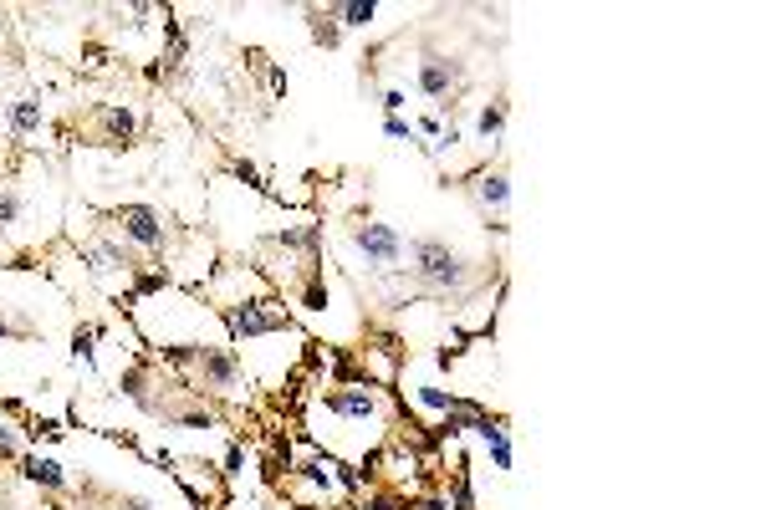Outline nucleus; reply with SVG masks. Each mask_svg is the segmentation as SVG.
Returning a JSON list of instances; mask_svg holds the SVG:
<instances>
[{
    "label": "nucleus",
    "mask_w": 766,
    "mask_h": 510,
    "mask_svg": "<svg viewBox=\"0 0 766 510\" xmlns=\"http://www.w3.org/2000/svg\"><path fill=\"white\" fill-rule=\"evenodd\" d=\"M404 250H409V261H415V276L430 286V291H445V296H450V291H465V286H470V261L455 255L445 240H409Z\"/></svg>",
    "instance_id": "1"
},
{
    "label": "nucleus",
    "mask_w": 766,
    "mask_h": 510,
    "mask_svg": "<svg viewBox=\"0 0 766 510\" xmlns=\"http://www.w3.org/2000/svg\"><path fill=\"white\" fill-rule=\"evenodd\" d=\"M164 357H169V363H179V367H194V373L205 378V388H220V393L241 388V363H235V352H230V347L179 342V347H164Z\"/></svg>",
    "instance_id": "2"
},
{
    "label": "nucleus",
    "mask_w": 766,
    "mask_h": 510,
    "mask_svg": "<svg viewBox=\"0 0 766 510\" xmlns=\"http://www.w3.org/2000/svg\"><path fill=\"white\" fill-rule=\"evenodd\" d=\"M352 245L368 255L373 271H394L399 261H404V240L394 235V224H378V220H352L348 224Z\"/></svg>",
    "instance_id": "3"
},
{
    "label": "nucleus",
    "mask_w": 766,
    "mask_h": 510,
    "mask_svg": "<svg viewBox=\"0 0 766 510\" xmlns=\"http://www.w3.org/2000/svg\"><path fill=\"white\" fill-rule=\"evenodd\" d=\"M460 82H465V61L450 57V51H424V61H419V92L435 98V107H445L455 98Z\"/></svg>",
    "instance_id": "4"
},
{
    "label": "nucleus",
    "mask_w": 766,
    "mask_h": 510,
    "mask_svg": "<svg viewBox=\"0 0 766 510\" xmlns=\"http://www.w3.org/2000/svg\"><path fill=\"white\" fill-rule=\"evenodd\" d=\"M225 326L230 337H271V332H291V317L271 302H241L225 306Z\"/></svg>",
    "instance_id": "5"
},
{
    "label": "nucleus",
    "mask_w": 766,
    "mask_h": 510,
    "mask_svg": "<svg viewBox=\"0 0 766 510\" xmlns=\"http://www.w3.org/2000/svg\"><path fill=\"white\" fill-rule=\"evenodd\" d=\"M113 220L123 224V240L144 245V250H164V245H169L164 220H159V209H148V204H118V209H113Z\"/></svg>",
    "instance_id": "6"
},
{
    "label": "nucleus",
    "mask_w": 766,
    "mask_h": 510,
    "mask_svg": "<svg viewBox=\"0 0 766 510\" xmlns=\"http://www.w3.org/2000/svg\"><path fill=\"white\" fill-rule=\"evenodd\" d=\"M133 133H138V113L133 107H98V143H107V148H128L133 143Z\"/></svg>",
    "instance_id": "7"
},
{
    "label": "nucleus",
    "mask_w": 766,
    "mask_h": 510,
    "mask_svg": "<svg viewBox=\"0 0 766 510\" xmlns=\"http://www.w3.org/2000/svg\"><path fill=\"white\" fill-rule=\"evenodd\" d=\"M322 404H328V413H343V419H373L378 413V398L368 388H332V393H322Z\"/></svg>",
    "instance_id": "8"
},
{
    "label": "nucleus",
    "mask_w": 766,
    "mask_h": 510,
    "mask_svg": "<svg viewBox=\"0 0 766 510\" xmlns=\"http://www.w3.org/2000/svg\"><path fill=\"white\" fill-rule=\"evenodd\" d=\"M21 475L42 490H67V469L57 459H46V454H21Z\"/></svg>",
    "instance_id": "9"
},
{
    "label": "nucleus",
    "mask_w": 766,
    "mask_h": 510,
    "mask_svg": "<svg viewBox=\"0 0 766 510\" xmlns=\"http://www.w3.org/2000/svg\"><path fill=\"white\" fill-rule=\"evenodd\" d=\"M476 194H480L486 209H506V200H511V174H506L501 163H496V169H486V174L476 179Z\"/></svg>",
    "instance_id": "10"
},
{
    "label": "nucleus",
    "mask_w": 766,
    "mask_h": 510,
    "mask_svg": "<svg viewBox=\"0 0 766 510\" xmlns=\"http://www.w3.org/2000/svg\"><path fill=\"white\" fill-rule=\"evenodd\" d=\"M5 118H11V133L16 138H26V133H36L46 122V113H42V98H16L11 107H5Z\"/></svg>",
    "instance_id": "11"
},
{
    "label": "nucleus",
    "mask_w": 766,
    "mask_h": 510,
    "mask_svg": "<svg viewBox=\"0 0 766 510\" xmlns=\"http://www.w3.org/2000/svg\"><path fill=\"white\" fill-rule=\"evenodd\" d=\"M328 16L343 26H368L378 16V0H343V5H328Z\"/></svg>",
    "instance_id": "12"
},
{
    "label": "nucleus",
    "mask_w": 766,
    "mask_h": 510,
    "mask_svg": "<svg viewBox=\"0 0 766 510\" xmlns=\"http://www.w3.org/2000/svg\"><path fill=\"white\" fill-rule=\"evenodd\" d=\"M98 337H103V326H92V322L77 326V332H72V363L92 367V357H98Z\"/></svg>",
    "instance_id": "13"
},
{
    "label": "nucleus",
    "mask_w": 766,
    "mask_h": 510,
    "mask_svg": "<svg viewBox=\"0 0 766 510\" xmlns=\"http://www.w3.org/2000/svg\"><path fill=\"white\" fill-rule=\"evenodd\" d=\"M302 306H307V311H322V306H328V281H322V265H312L307 286H302Z\"/></svg>",
    "instance_id": "14"
},
{
    "label": "nucleus",
    "mask_w": 766,
    "mask_h": 510,
    "mask_svg": "<svg viewBox=\"0 0 766 510\" xmlns=\"http://www.w3.org/2000/svg\"><path fill=\"white\" fill-rule=\"evenodd\" d=\"M419 404H430V408H445V413H455V408H465L470 398H460V393H445V388H419Z\"/></svg>",
    "instance_id": "15"
},
{
    "label": "nucleus",
    "mask_w": 766,
    "mask_h": 510,
    "mask_svg": "<svg viewBox=\"0 0 766 510\" xmlns=\"http://www.w3.org/2000/svg\"><path fill=\"white\" fill-rule=\"evenodd\" d=\"M486 138H501V128H506V102H491L486 113H480V122H476Z\"/></svg>",
    "instance_id": "16"
},
{
    "label": "nucleus",
    "mask_w": 766,
    "mask_h": 510,
    "mask_svg": "<svg viewBox=\"0 0 766 510\" xmlns=\"http://www.w3.org/2000/svg\"><path fill=\"white\" fill-rule=\"evenodd\" d=\"M312 36H317V46H337V26L328 11H312Z\"/></svg>",
    "instance_id": "17"
},
{
    "label": "nucleus",
    "mask_w": 766,
    "mask_h": 510,
    "mask_svg": "<svg viewBox=\"0 0 766 510\" xmlns=\"http://www.w3.org/2000/svg\"><path fill=\"white\" fill-rule=\"evenodd\" d=\"M486 444H491V465H496V469H511V439H506V428H501V434H491Z\"/></svg>",
    "instance_id": "18"
},
{
    "label": "nucleus",
    "mask_w": 766,
    "mask_h": 510,
    "mask_svg": "<svg viewBox=\"0 0 766 510\" xmlns=\"http://www.w3.org/2000/svg\"><path fill=\"white\" fill-rule=\"evenodd\" d=\"M16 220H21V200L0 189V230H11V224H16Z\"/></svg>",
    "instance_id": "19"
},
{
    "label": "nucleus",
    "mask_w": 766,
    "mask_h": 510,
    "mask_svg": "<svg viewBox=\"0 0 766 510\" xmlns=\"http://www.w3.org/2000/svg\"><path fill=\"white\" fill-rule=\"evenodd\" d=\"M455 510H476V495H470V475H465V465H460V475H455Z\"/></svg>",
    "instance_id": "20"
},
{
    "label": "nucleus",
    "mask_w": 766,
    "mask_h": 510,
    "mask_svg": "<svg viewBox=\"0 0 766 510\" xmlns=\"http://www.w3.org/2000/svg\"><path fill=\"white\" fill-rule=\"evenodd\" d=\"M0 459H21V434L0 424Z\"/></svg>",
    "instance_id": "21"
},
{
    "label": "nucleus",
    "mask_w": 766,
    "mask_h": 510,
    "mask_svg": "<svg viewBox=\"0 0 766 510\" xmlns=\"http://www.w3.org/2000/svg\"><path fill=\"white\" fill-rule=\"evenodd\" d=\"M383 133H389V138H409V143H419V138H415V122H404V118H389V122H383ZM419 148H424V143H419Z\"/></svg>",
    "instance_id": "22"
},
{
    "label": "nucleus",
    "mask_w": 766,
    "mask_h": 510,
    "mask_svg": "<svg viewBox=\"0 0 766 510\" xmlns=\"http://www.w3.org/2000/svg\"><path fill=\"white\" fill-rule=\"evenodd\" d=\"M241 465H246V449L230 444V454H225V480H235V475H241Z\"/></svg>",
    "instance_id": "23"
},
{
    "label": "nucleus",
    "mask_w": 766,
    "mask_h": 510,
    "mask_svg": "<svg viewBox=\"0 0 766 510\" xmlns=\"http://www.w3.org/2000/svg\"><path fill=\"white\" fill-rule=\"evenodd\" d=\"M31 434H36V439H62V424H51V419H36V424H31Z\"/></svg>",
    "instance_id": "24"
},
{
    "label": "nucleus",
    "mask_w": 766,
    "mask_h": 510,
    "mask_svg": "<svg viewBox=\"0 0 766 510\" xmlns=\"http://www.w3.org/2000/svg\"><path fill=\"white\" fill-rule=\"evenodd\" d=\"M0 337H31V326H21V322H11L5 311H0Z\"/></svg>",
    "instance_id": "25"
},
{
    "label": "nucleus",
    "mask_w": 766,
    "mask_h": 510,
    "mask_svg": "<svg viewBox=\"0 0 766 510\" xmlns=\"http://www.w3.org/2000/svg\"><path fill=\"white\" fill-rule=\"evenodd\" d=\"M383 107H389V118H399V107H404V92H399V87H389V92H383Z\"/></svg>",
    "instance_id": "26"
},
{
    "label": "nucleus",
    "mask_w": 766,
    "mask_h": 510,
    "mask_svg": "<svg viewBox=\"0 0 766 510\" xmlns=\"http://www.w3.org/2000/svg\"><path fill=\"white\" fill-rule=\"evenodd\" d=\"M128 510H154L148 500H138V495H128Z\"/></svg>",
    "instance_id": "27"
}]
</instances>
